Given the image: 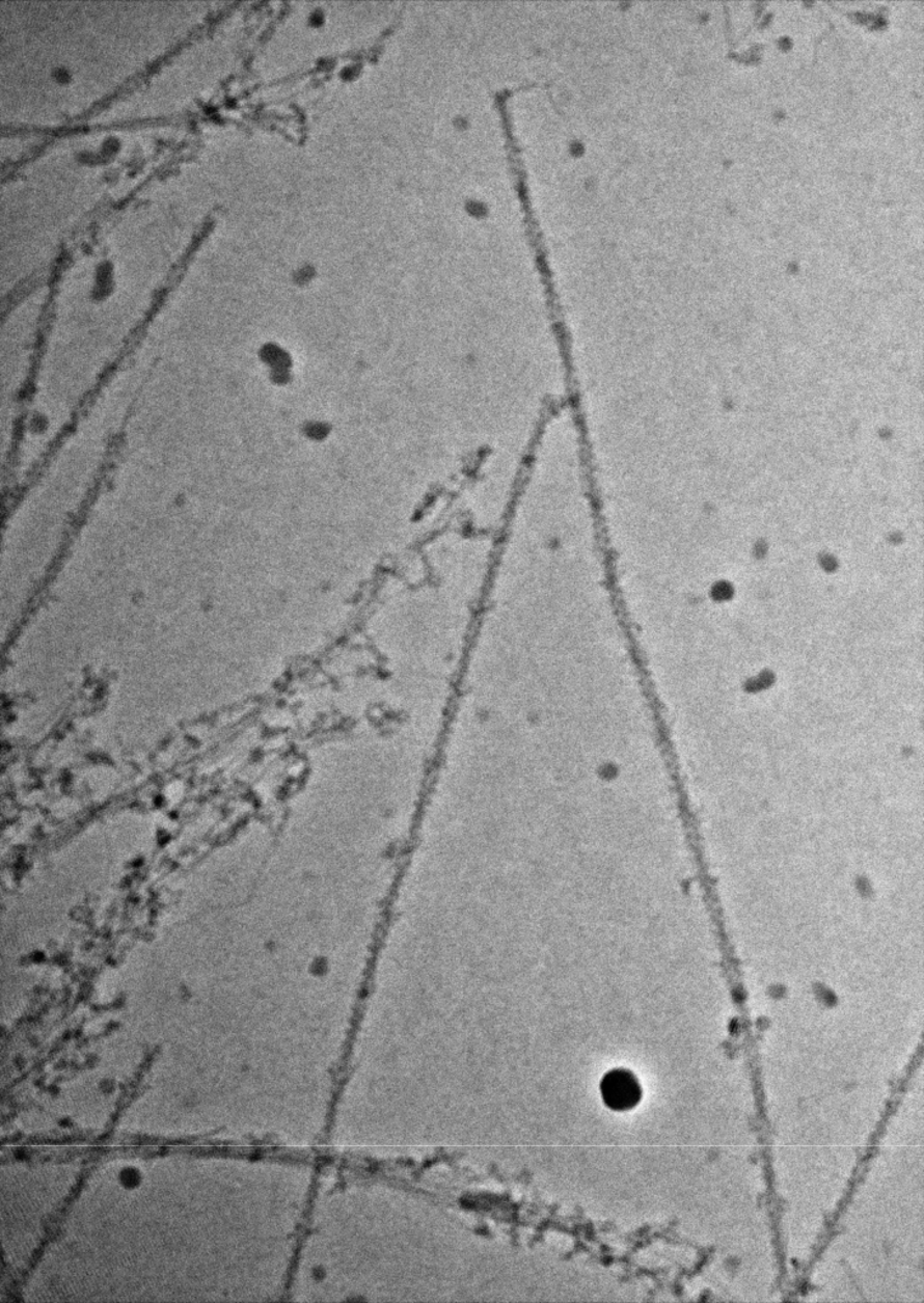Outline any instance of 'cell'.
Segmentation results:
<instances>
[{"instance_id":"6da1fadb","label":"cell","mask_w":924,"mask_h":1303,"mask_svg":"<svg viewBox=\"0 0 924 1303\" xmlns=\"http://www.w3.org/2000/svg\"><path fill=\"white\" fill-rule=\"evenodd\" d=\"M601 1095L608 1109L625 1111L640 1103L642 1090L632 1071L614 1069L601 1082Z\"/></svg>"}]
</instances>
